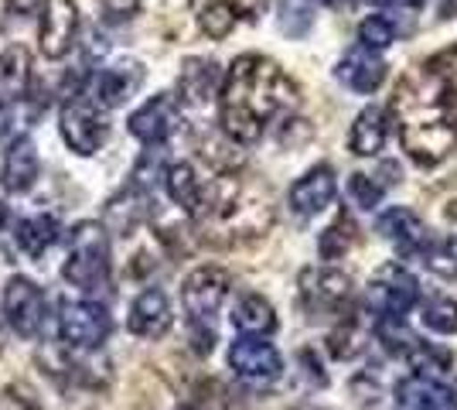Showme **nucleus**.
Returning <instances> with one entry per match:
<instances>
[{"label": "nucleus", "instance_id": "1", "mask_svg": "<svg viewBox=\"0 0 457 410\" xmlns=\"http://www.w3.org/2000/svg\"><path fill=\"white\" fill-rule=\"evenodd\" d=\"M457 48L406 72L393 93L389 113L396 117L400 144L420 168H434L457 151Z\"/></svg>", "mask_w": 457, "mask_h": 410}, {"label": "nucleus", "instance_id": "2", "mask_svg": "<svg viewBox=\"0 0 457 410\" xmlns=\"http://www.w3.org/2000/svg\"><path fill=\"white\" fill-rule=\"evenodd\" d=\"M297 106V86L267 55L246 52L228 65L219 89V127L236 144H256L273 120Z\"/></svg>", "mask_w": 457, "mask_h": 410}, {"label": "nucleus", "instance_id": "3", "mask_svg": "<svg viewBox=\"0 0 457 410\" xmlns=\"http://www.w3.org/2000/svg\"><path fill=\"white\" fill-rule=\"evenodd\" d=\"M191 219L198 239L209 247H243L270 233L277 219V198L260 175L226 172L202 185Z\"/></svg>", "mask_w": 457, "mask_h": 410}, {"label": "nucleus", "instance_id": "4", "mask_svg": "<svg viewBox=\"0 0 457 410\" xmlns=\"http://www.w3.org/2000/svg\"><path fill=\"white\" fill-rule=\"evenodd\" d=\"M65 280L82 291L99 294L110 288V233L103 222H79L69 233V256H65Z\"/></svg>", "mask_w": 457, "mask_h": 410}, {"label": "nucleus", "instance_id": "5", "mask_svg": "<svg viewBox=\"0 0 457 410\" xmlns=\"http://www.w3.org/2000/svg\"><path fill=\"white\" fill-rule=\"evenodd\" d=\"M58 130H62V140L69 144L72 155L93 157L110 140V120H106V110L96 106V99L86 89H79V93H69L62 99Z\"/></svg>", "mask_w": 457, "mask_h": 410}, {"label": "nucleus", "instance_id": "6", "mask_svg": "<svg viewBox=\"0 0 457 410\" xmlns=\"http://www.w3.org/2000/svg\"><path fill=\"white\" fill-rule=\"evenodd\" d=\"M228 291H232V273L226 267H219V264L195 267L181 284V305H185L191 329H212Z\"/></svg>", "mask_w": 457, "mask_h": 410}, {"label": "nucleus", "instance_id": "7", "mask_svg": "<svg viewBox=\"0 0 457 410\" xmlns=\"http://www.w3.org/2000/svg\"><path fill=\"white\" fill-rule=\"evenodd\" d=\"M113 332V318L99 301H62L58 305V335L69 349L96 352Z\"/></svg>", "mask_w": 457, "mask_h": 410}, {"label": "nucleus", "instance_id": "8", "mask_svg": "<svg viewBox=\"0 0 457 410\" xmlns=\"http://www.w3.org/2000/svg\"><path fill=\"white\" fill-rule=\"evenodd\" d=\"M420 284L410 271H403L396 264H386L376 271V277L365 288V308L379 318H406L417 308Z\"/></svg>", "mask_w": 457, "mask_h": 410}, {"label": "nucleus", "instance_id": "9", "mask_svg": "<svg viewBox=\"0 0 457 410\" xmlns=\"http://www.w3.org/2000/svg\"><path fill=\"white\" fill-rule=\"evenodd\" d=\"M228 370L236 372V380H243L246 387H270L284 376V356L267 339L239 335L228 346Z\"/></svg>", "mask_w": 457, "mask_h": 410}, {"label": "nucleus", "instance_id": "10", "mask_svg": "<svg viewBox=\"0 0 457 410\" xmlns=\"http://www.w3.org/2000/svg\"><path fill=\"white\" fill-rule=\"evenodd\" d=\"M301 297L304 308L314 314H338L352 297V277L335 267H307L301 271Z\"/></svg>", "mask_w": 457, "mask_h": 410}, {"label": "nucleus", "instance_id": "11", "mask_svg": "<svg viewBox=\"0 0 457 410\" xmlns=\"http://www.w3.org/2000/svg\"><path fill=\"white\" fill-rule=\"evenodd\" d=\"M4 318L21 339H35L45 325V294L28 277H11L4 288Z\"/></svg>", "mask_w": 457, "mask_h": 410}, {"label": "nucleus", "instance_id": "12", "mask_svg": "<svg viewBox=\"0 0 457 410\" xmlns=\"http://www.w3.org/2000/svg\"><path fill=\"white\" fill-rule=\"evenodd\" d=\"M181 127V106L174 93H157L151 96L140 110H134L130 117V134L144 144V147H161L168 144Z\"/></svg>", "mask_w": 457, "mask_h": 410}, {"label": "nucleus", "instance_id": "13", "mask_svg": "<svg viewBox=\"0 0 457 410\" xmlns=\"http://www.w3.org/2000/svg\"><path fill=\"white\" fill-rule=\"evenodd\" d=\"M79 38V7L76 0H48L41 11V55L45 59H65Z\"/></svg>", "mask_w": 457, "mask_h": 410}, {"label": "nucleus", "instance_id": "14", "mask_svg": "<svg viewBox=\"0 0 457 410\" xmlns=\"http://www.w3.org/2000/svg\"><path fill=\"white\" fill-rule=\"evenodd\" d=\"M31 86V55L24 45H7L0 52V134L11 127L14 106L28 96Z\"/></svg>", "mask_w": 457, "mask_h": 410}, {"label": "nucleus", "instance_id": "15", "mask_svg": "<svg viewBox=\"0 0 457 410\" xmlns=\"http://www.w3.org/2000/svg\"><path fill=\"white\" fill-rule=\"evenodd\" d=\"M335 196H338V181H335L331 164H314L311 172H304L290 185L287 205H290V213L301 215V219H314V215H321L335 202Z\"/></svg>", "mask_w": 457, "mask_h": 410}, {"label": "nucleus", "instance_id": "16", "mask_svg": "<svg viewBox=\"0 0 457 410\" xmlns=\"http://www.w3.org/2000/svg\"><path fill=\"white\" fill-rule=\"evenodd\" d=\"M140 86H144V65L134 59H120L116 65L99 69L86 93L96 99V106L113 110V106H123Z\"/></svg>", "mask_w": 457, "mask_h": 410}, {"label": "nucleus", "instance_id": "17", "mask_svg": "<svg viewBox=\"0 0 457 410\" xmlns=\"http://www.w3.org/2000/svg\"><path fill=\"white\" fill-rule=\"evenodd\" d=\"M389 76V65L382 59L379 52H369L362 45H355V48H348L338 65H335V79L342 82L345 89H352V93H359V96H369V93H376L382 82Z\"/></svg>", "mask_w": 457, "mask_h": 410}, {"label": "nucleus", "instance_id": "18", "mask_svg": "<svg viewBox=\"0 0 457 410\" xmlns=\"http://www.w3.org/2000/svg\"><path fill=\"white\" fill-rule=\"evenodd\" d=\"M376 233H379L386 243H393V250L403 256H423L427 243H430L423 219H420L413 209H406V205L386 209V213L376 219Z\"/></svg>", "mask_w": 457, "mask_h": 410}, {"label": "nucleus", "instance_id": "19", "mask_svg": "<svg viewBox=\"0 0 457 410\" xmlns=\"http://www.w3.org/2000/svg\"><path fill=\"white\" fill-rule=\"evenodd\" d=\"M38 172H41V157H38L35 140H31V137H14L11 147L4 151L0 185H4L7 192L21 196V192H28V188L38 181Z\"/></svg>", "mask_w": 457, "mask_h": 410}, {"label": "nucleus", "instance_id": "20", "mask_svg": "<svg viewBox=\"0 0 457 410\" xmlns=\"http://www.w3.org/2000/svg\"><path fill=\"white\" fill-rule=\"evenodd\" d=\"M127 329L137 335V339H161V335L171 329V301L168 294L157 291V288H147L134 297L130 305V314H127Z\"/></svg>", "mask_w": 457, "mask_h": 410}, {"label": "nucleus", "instance_id": "21", "mask_svg": "<svg viewBox=\"0 0 457 410\" xmlns=\"http://www.w3.org/2000/svg\"><path fill=\"white\" fill-rule=\"evenodd\" d=\"M400 410H457V380L447 383H427L420 376H410L396 387Z\"/></svg>", "mask_w": 457, "mask_h": 410}, {"label": "nucleus", "instance_id": "22", "mask_svg": "<svg viewBox=\"0 0 457 410\" xmlns=\"http://www.w3.org/2000/svg\"><path fill=\"white\" fill-rule=\"evenodd\" d=\"M147 215H151V192L134 185V181L106 202V222H110V230L120 236L137 233V226H144Z\"/></svg>", "mask_w": 457, "mask_h": 410}, {"label": "nucleus", "instance_id": "23", "mask_svg": "<svg viewBox=\"0 0 457 410\" xmlns=\"http://www.w3.org/2000/svg\"><path fill=\"white\" fill-rule=\"evenodd\" d=\"M219 89V65L202 55H191L181 65V76H178V96L191 103V106H205Z\"/></svg>", "mask_w": 457, "mask_h": 410}, {"label": "nucleus", "instance_id": "24", "mask_svg": "<svg viewBox=\"0 0 457 410\" xmlns=\"http://www.w3.org/2000/svg\"><path fill=\"white\" fill-rule=\"evenodd\" d=\"M389 137V117L379 106H365L348 130V151L355 157H376L386 147Z\"/></svg>", "mask_w": 457, "mask_h": 410}, {"label": "nucleus", "instance_id": "25", "mask_svg": "<svg viewBox=\"0 0 457 410\" xmlns=\"http://www.w3.org/2000/svg\"><path fill=\"white\" fill-rule=\"evenodd\" d=\"M232 325L239 335H249V339H267L270 332H277V312L263 294H243L232 308Z\"/></svg>", "mask_w": 457, "mask_h": 410}, {"label": "nucleus", "instance_id": "26", "mask_svg": "<svg viewBox=\"0 0 457 410\" xmlns=\"http://www.w3.org/2000/svg\"><path fill=\"white\" fill-rule=\"evenodd\" d=\"M58 236H62V222L52 213L28 215V219H21L18 226H14V243H18L21 254H28L31 260L45 256V250L52 243H58Z\"/></svg>", "mask_w": 457, "mask_h": 410}, {"label": "nucleus", "instance_id": "27", "mask_svg": "<svg viewBox=\"0 0 457 410\" xmlns=\"http://www.w3.org/2000/svg\"><path fill=\"white\" fill-rule=\"evenodd\" d=\"M406 359H410V366H413V376L427 380V383H447V380H451L454 356L444 349V346H434V342H423V339H420Z\"/></svg>", "mask_w": 457, "mask_h": 410}, {"label": "nucleus", "instance_id": "28", "mask_svg": "<svg viewBox=\"0 0 457 410\" xmlns=\"http://www.w3.org/2000/svg\"><path fill=\"white\" fill-rule=\"evenodd\" d=\"M164 188H168V198L174 205H181L185 213H195L198 205V196H202V181L195 175L188 161H178V164H168L164 168Z\"/></svg>", "mask_w": 457, "mask_h": 410}, {"label": "nucleus", "instance_id": "29", "mask_svg": "<svg viewBox=\"0 0 457 410\" xmlns=\"http://www.w3.org/2000/svg\"><path fill=\"white\" fill-rule=\"evenodd\" d=\"M355 243H359V226H355V219L342 209L338 219H335L321 233V239H318V256H321V260H342Z\"/></svg>", "mask_w": 457, "mask_h": 410}, {"label": "nucleus", "instance_id": "30", "mask_svg": "<svg viewBox=\"0 0 457 410\" xmlns=\"http://www.w3.org/2000/svg\"><path fill=\"white\" fill-rule=\"evenodd\" d=\"M195 18H198L202 35H209L212 41L228 38V35L236 31V24L246 21L236 7H228V4H198V7H195Z\"/></svg>", "mask_w": 457, "mask_h": 410}, {"label": "nucleus", "instance_id": "31", "mask_svg": "<svg viewBox=\"0 0 457 410\" xmlns=\"http://www.w3.org/2000/svg\"><path fill=\"white\" fill-rule=\"evenodd\" d=\"M396 38H400V24L389 18V14H369L359 24V45L369 48V52H382V48H389Z\"/></svg>", "mask_w": 457, "mask_h": 410}, {"label": "nucleus", "instance_id": "32", "mask_svg": "<svg viewBox=\"0 0 457 410\" xmlns=\"http://www.w3.org/2000/svg\"><path fill=\"white\" fill-rule=\"evenodd\" d=\"M423 325L430 329V332L437 335H457V301L454 297H447V294H437V297H430L427 305H423Z\"/></svg>", "mask_w": 457, "mask_h": 410}, {"label": "nucleus", "instance_id": "33", "mask_svg": "<svg viewBox=\"0 0 457 410\" xmlns=\"http://www.w3.org/2000/svg\"><path fill=\"white\" fill-rule=\"evenodd\" d=\"M376 339L382 342V349L393 352V356H410L413 352V346L420 342L417 332H410L406 325H403V318H379L376 322Z\"/></svg>", "mask_w": 457, "mask_h": 410}, {"label": "nucleus", "instance_id": "34", "mask_svg": "<svg viewBox=\"0 0 457 410\" xmlns=\"http://www.w3.org/2000/svg\"><path fill=\"white\" fill-rule=\"evenodd\" d=\"M423 264L444 280H457V236H444V239L427 243Z\"/></svg>", "mask_w": 457, "mask_h": 410}, {"label": "nucleus", "instance_id": "35", "mask_svg": "<svg viewBox=\"0 0 457 410\" xmlns=\"http://www.w3.org/2000/svg\"><path fill=\"white\" fill-rule=\"evenodd\" d=\"M311 24H314V7H311V0H284V4H280V31H284V35L301 38Z\"/></svg>", "mask_w": 457, "mask_h": 410}, {"label": "nucleus", "instance_id": "36", "mask_svg": "<svg viewBox=\"0 0 457 410\" xmlns=\"http://www.w3.org/2000/svg\"><path fill=\"white\" fill-rule=\"evenodd\" d=\"M348 196L355 198V205L359 209H376L382 202V196H386V188L379 185V178L376 175H365V172H355V175L348 178Z\"/></svg>", "mask_w": 457, "mask_h": 410}, {"label": "nucleus", "instance_id": "37", "mask_svg": "<svg viewBox=\"0 0 457 410\" xmlns=\"http://www.w3.org/2000/svg\"><path fill=\"white\" fill-rule=\"evenodd\" d=\"M0 410H45V407L24 387H7V390H0Z\"/></svg>", "mask_w": 457, "mask_h": 410}, {"label": "nucleus", "instance_id": "38", "mask_svg": "<svg viewBox=\"0 0 457 410\" xmlns=\"http://www.w3.org/2000/svg\"><path fill=\"white\" fill-rule=\"evenodd\" d=\"M359 342H362V335H359V329L348 322V325H342L338 332H331V349L338 352V356H352V352H359Z\"/></svg>", "mask_w": 457, "mask_h": 410}, {"label": "nucleus", "instance_id": "39", "mask_svg": "<svg viewBox=\"0 0 457 410\" xmlns=\"http://www.w3.org/2000/svg\"><path fill=\"white\" fill-rule=\"evenodd\" d=\"M191 4H195V7H198V4H228V7H236L246 21H256L260 11H263V0H191Z\"/></svg>", "mask_w": 457, "mask_h": 410}, {"label": "nucleus", "instance_id": "40", "mask_svg": "<svg viewBox=\"0 0 457 410\" xmlns=\"http://www.w3.org/2000/svg\"><path fill=\"white\" fill-rule=\"evenodd\" d=\"M99 4H103V11H106L110 18L127 21V18H134L137 11H140V4H144V0H99Z\"/></svg>", "mask_w": 457, "mask_h": 410}, {"label": "nucleus", "instance_id": "41", "mask_svg": "<svg viewBox=\"0 0 457 410\" xmlns=\"http://www.w3.org/2000/svg\"><path fill=\"white\" fill-rule=\"evenodd\" d=\"M48 0H7V11H14L21 18H41Z\"/></svg>", "mask_w": 457, "mask_h": 410}, {"label": "nucleus", "instance_id": "42", "mask_svg": "<svg viewBox=\"0 0 457 410\" xmlns=\"http://www.w3.org/2000/svg\"><path fill=\"white\" fill-rule=\"evenodd\" d=\"M362 4H372V7H389L393 0H362Z\"/></svg>", "mask_w": 457, "mask_h": 410}, {"label": "nucleus", "instance_id": "43", "mask_svg": "<svg viewBox=\"0 0 457 410\" xmlns=\"http://www.w3.org/2000/svg\"><path fill=\"white\" fill-rule=\"evenodd\" d=\"M4 14H7V0H0V31H4Z\"/></svg>", "mask_w": 457, "mask_h": 410}, {"label": "nucleus", "instance_id": "44", "mask_svg": "<svg viewBox=\"0 0 457 410\" xmlns=\"http://www.w3.org/2000/svg\"><path fill=\"white\" fill-rule=\"evenodd\" d=\"M4 222H7V205L0 202V230H4Z\"/></svg>", "mask_w": 457, "mask_h": 410}, {"label": "nucleus", "instance_id": "45", "mask_svg": "<svg viewBox=\"0 0 457 410\" xmlns=\"http://www.w3.org/2000/svg\"><path fill=\"white\" fill-rule=\"evenodd\" d=\"M393 4H400V7H417L420 0H393Z\"/></svg>", "mask_w": 457, "mask_h": 410}, {"label": "nucleus", "instance_id": "46", "mask_svg": "<svg viewBox=\"0 0 457 410\" xmlns=\"http://www.w3.org/2000/svg\"><path fill=\"white\" fill-rule=\"evenodd\" d=\"M178 410H202V407H198V404H191V400H185V404H181Z\"/></svg>", "mask_w": 457, "mask_h": 410}, {"label": "nucleus", "instance_id": "47", "mask_svg": "<svg viewBox=\"0 0 457 410\" xmlns=\"http://www.w3.org/2000/svg\"><path fill=\"white\" fill-rule=\"evenodd\" d=\"M321 4H328V7H338V4H345V0H321Z\"/></svg>", "mask_w": 457, "mask_h": 410}, {"label": "nucleus", "instance_id": "48", "mask_svg": "<svg viewBox=\"0 0 457 410\" xmlns=\"http://www.w3.org/2000/svg\"><path fill=\"white\" fill-rule=\"evenodd\" d=\"M294 410H321V407H294Z\"/></svg>", "mask_w": 457, "mask_h": 410}]
</instances>
